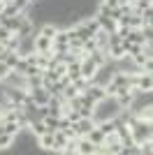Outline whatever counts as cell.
I'll return each instance as SVG.
<instances>
[{"label": "cell", "instance_id": "28", "mask_svg": "<svg viewBox=\"0 0 153 155\" xmlns=\"http://www.w3.org/2000/svg\"><path fill=\"white\" fill-rule=\"evenodd\" d=\"M60 95H63L65 100H70V97L79 95V91H76V88H74V84H72V81H70V84H67V86H65V88H63V93H60Z\"/></svg>", "mask_w": 153, "mask_h": 155}, {"label": "cell", "instance_id": "34", "mask_svg": "<svg viewBox=\"0 0 153 155\" xmlns=\"http://www.w3.org/2000/svg\"><path fill=\"white\" fill-rule=\"evenodd\" d=\"M121 42H123V37H121V35H118V32H109V42H107V46H114V44H121Z\"/></svg>", "mask_w": 153, "mask_h": 155}, {"label": "cell", "instance_id": "25", "mask_svg": "<svg viewBox=\"0 0 153 155\" xmlns=\"http://www.w3.org/2000/svg\"><path fill=\"white\" fill-rule=\"evenodd\" d=\"M19 42H21V37H19V35H16V32H14L12 37H9V39H7V42H5L7 51H16V49H19Z\"/></svg>", "mask_w": 153, "mask_h": 155}, {"label": "cell", "instance_id": "35", "mask_svg": "<svg viewBox=\"0 0 153 155\" xmlns=\"http://www.w3.org/2000/svg\"><path fill=\"white\" fill-rule=\"evenodd\" d=\"M9 2H12V5L16 7V12H23L25 7L30 5V0H9Z\"/></svg>", "mask_w": 153, "mask_h": 155}, {"label": "cell", "instance_id": "7", "mask_svg": "<svg viewBox=\"0 0 153 155\" xmlns=\"http://www.w3.org/2000/svg\"><path fill=\"white\" fill-rule=\"evenodd\" d=\"M134 88L137 91H153V74H148V72H139L137 77H134Z\"/></svg>", "mask_w": 153, "mask_h": 155}, {"label": "cell", "instance_id": "2", "mask_svg": "<svg viewBox=\"0 0 153 155\" xmlns=\"http://www.w3.org/2000/svg\"><path fill=\"white\" fill-rule=\"evenodd\" d=\"M12 150H14V153H35V150H37V137L32 134L28 127L19 130V132L14 134Z\"/></svg>", "mask_w": 153, "mask_h": 155}, {"label": "cell", "instance_id": "16", "mask_svg": "<svg viewBox=\"0 0 153 155\" xmlns=\"http://www.w3.org/2000/svg\"><path fill=\"white\" fill-rule=\"evenodd\" d=\"M123 39H127V42H132V44H144L146 42V37H144V32H141V28H137V30H127V35Z\"/></svg>", "mask_w": 153, "mask_h": 155}, {"label": "cell", "instance_id": "31", "mask_svg": "<svg viewBox=\"0 0 153 155\" xmlns=\"http://www.w3.org/2000/svg\"><path fill=\"white\" fill-rule=\"evenodd\" d=\"M60 132H63V134L67 137V139H76V137H79V134H76V127H74V123H70V125H65V127L60 130Z\"/></svg>", "mask_w": 153, "mask_h": 155}, {"label": "cell", "instance_id": "9", "mask_svg": "<svg viewBox=\"0 0 153 155\" xmlns=\"http://www.w3.org/2000/svg\"><path fill=\"white\" fill-rule=\"evenodd\" d=\"M95 72H97V65L93 63V60L88 58V56H86V58H81V63H79V74H81L83 79H93L95 77Z\"/></svg>", "mask_w": 153, "mask_h": 155}, {"label": "cell", "instance_id": "36", "mask_svg": "<svg viewBox=\"0 0 153 155\" xmlns=\"http://www.w3.org/2000/svg\"><path fill=\"white\" fill-rule=\"evenodd\" d=\"M12 35H14V32L9 30V28H5L2 23H0V42H7V39L12 37Z\"/></svg>", "mask_w": 153, "mask_h": 155}, {"label": "cell", "instance_id": "10", "mask_svg": "<svg viewBox=\"0 0 153 155\" xmlns=\"http://www.w3.org/2000/svg\"><path fill=\"white\" fill-rule=\"evenodd\" d=\"M28 97H30L37 107H42V104L49 102L51 95H49V91H46V88H42V86H39V88H30V91H28Z\"/></svg>", "mask_w": 153, "mask_h": 155}, {"label": "cell", "instance_id": "21", "mask_svg": "<svg viewBox=\"0 0 153 155\" xmlns=\"http://www.w3.org/2000/svg\"><path fill=\"white\" fill-rule=\"evenodd\" d=\"M28 130H30V132H32L35 137H39V134H44V132H46V125L42 123V120H30Z\"/></svg>", "mask_w": 153, "mask_h": 155}, {"label": "cell", "instance_id": "13", "mask_svg": "<svg viewBox=\"0 0 153 155\" xmlns=\"http://www.w3.org/2000/svg\"><path fill=\"white\" fill-rule=\"evenodd\" d=\"M74 127H76V134L79 137H86L90 130L95 127V120H93V118H79L74 123Z\"/></svg>", "mask_w": 153, "mask_h": 155}, {"label": "cell", "instance_id": "20", "mask_svg": "<svg viewBox=\"0 0 153 155\" xmlns=\"http://www.w3.org/2000/svg\"><path fill=\"white\" fill-rule=\"evenodd\" d=\"M58 120H60V116H53V114H46V116L42 118V123L46 125V132H56V130H58Z\"/></svg>", "mask_w": 153, "mask_h": 155}, {"label": "cell", "instance_id": "14", "mask_svg": "<svg viewBox=\"0 0 153 155\" xmlns=\"http://www.w3.org/2000/svg\"><path fill=\"white\" fill-rule=\"evenodd\" d=\"M88 58L93 60V63L97 65V67H102V65L109 63V56H107V49H95V51L88 53Z\"/></svg>", "mask_w": 153, "mask_h": 155}, {"label": "cell", "instance_id": "24", "mask_svg": "<svg viewBox=\"0 0 153 155\" xmlns=\"http://www.w3.org/2000/svg\"><path fill=\"white\" fill-rule=\"evenodd\" d=\"M12 141H14V137H12V134H7V132H2V134H0V150L12 148Z\"/></svg>", "mask_w": 153, "mask_h": 155}, {"label": "cell", "instance_id": "29", "mask_svg": "<svg viewBox=\"0 0 153 155\" xmlns=\"http://www.w3.org/2000/svg\"><path fill=\"white\" fill-rule=\"evenodd\" d=\"M28 67H30V65H28V60H25V58H19V63L14 65L12 70H14V72H19V74H23V77H25V72H28Z\"/></svg>", "mask_w": 153, "mask_h": 155}, {"label": "cell", "instance_id": "38", "mask_svg": "<svg viewBox=\"0 0 153 155\" xmlns=\"http://www.w3.org/2000/svg\"><path fill=\"white\" fill-rule=\"evenodd\" d=\"M7 74H9V67H7L5 63H2V60H0V81H5V77Z\"/></svg>", "mask_w": 153, "mask_h": 155}, {"label": "cell", "instance_id": "8", "mask_svg": "<svg viewBox=\"0 0 153 155\" xmlns=\"http://www.w3.org/2000/svg\"><path fill=\"white\" fill-rule=\"evenodd\" d=\"M5 84L12 86V88H25L28 91V79L23 74H19V72H14V70H9V74L5 77Z\"/></svg>", "mask_w": 153, "mask_h": 155}, {"label": "cell", "instance_id": "15", "mask_svg": "<svg viewBox=\"0 0 153 155\" xmlns=\"http://www.w3.org/2000/svg\"><path fill=\"white\" fill-rule=\"evenodd\" d=\"M37 148L42 150H53V132H44L37 137Z\"/></svg>", "mask_w": 153, "mask_h": 155}, {"label": "cell", "instance_id": "32", "mask_svg": "<svg viewBox=\"0 0 153 155\" xmlns=\"http://www.w3.org/2000/svg\"><path fill=\"white\" fill-rule=\"evenodd\" d=\"M72 84H74V88H76L79 93H83V91H86V86H88V79L76 77V79H72Z\"/></svg>", "mask_w": 153, "mask_h": 155}, {"label": "cell", "instance_id": "18", "mask_svg": "<svg viewBox=\"0 0 153 155\" xmlns=\"http://www.w3.org/2000/svg\"><path fill=\"white\" fill-rule=\"evenodd\" d=\"M107 56H109V60H121L127 53L123 49V44H114V46H107Z\"/></svg>", "mask_w": 153, "mask_h": 155}, {"label": "cell", "instance_id": "4", "mask_svg": "<svg viewBox=\"0 0 153 155\" xmlns=\"http://www.w3.org/2000/svg\"><path fill=\"white\" fill-rule=\"evenodd\" d=\"M5 93H7V100L12 104H16V107H21V104L28 100V91H25V88H12V86L5 84Z\"/></svg>", "mask_w": 153, "mask_h": 155}, {"label": "cell", "instance_id": "22", "mask_svg": "<svg viewBox=\"0 0 153 155\" xmlns=\"http://www.w3.org/2000/svg\"><path fill=\"white\" fill-rule=\"evenodd\" d=\"M19 58H21V56H19V53H16V51H7V53H5V58H2V63H5L7 67L12 70L14 65L19 63Z\"/></svg>", "mask_w": 153, "mask_h": 155}, {"label": "cell", "instance_id": "42", "mask_svg": "<svg viewBox=\"0 0 153 155\" xmlns=\"http://www.w3.org/2000/svg\"><path fill=\"white\" fill-rule=\"evenodd\" d=\"M2 2H9V0H2Z\"/></svg>", "mask_w": 153, "mask_h": 155}, {"label": "cell", "instance_id": "1", "mask_svg": "<svg viewBox=\"0 0 153 155\" xmlns=\"http://www.w3.org/2000/svg\"><path fill=\"white\" fill-rule=\"evenodd\" d=\"M118 111H121V107H118V102H116V97H102V100H97L95 107H93V120H107V118H114L118 116Z\"/></svg>", "mask_w": 153, "mask_h": 155}, {"label": "cell", "instance_id": "37", "mask_svg": "<svg viewBox=\"0 0 153 155\" xmlns=\"http://www.w3.org/2000/svg\"><path fill=\"white\" fill-rule=\"evenodd\" d=\"M14 14H19V12H16V7H14L12 2H5V9H2V16H14Z\"/></svg>", "mask_w": 153, "mask_h": 155}, {"label": "cell", "instance_id": "11", "mask_svg": "<svg viewBox=\"0 0 153 155\" xmlns=\"http://www.w3.org/2000/svg\"><path fill=\"white\" fill-rule=\"evenodd\" d=\"M86 95L90 97V100H102V97H107V93H104V86L102 84H97V81H88V86H86Z\"/></svg>", "mask_w": 153, "mask_h": 155}, {"label": "cell", "instance_id": "3", "mask_svg": "<svg viewBox=\"0 0 153 155\" xmlns=\"http://www.w3.org/2000/svg\"><path fill=\"white\" fill-rule=\"evenodd\" d=\"M130 134H132V141L139 146L141 141H146V139L153 137V123H151V120H141V118H137V120L130 125Z\"/></svg>", "mask_w": 153, "mask_h": 155}, {"label": "cell", "instance_id": "33", "mask_svg": "<svg viewBox=\"0 0 153 155\" xmlns=\"http://www.w3.org/2000/svg\"><path fill=\"white\" fill-rule=\"evenodd\" d=\"M63 153H65V155H76V139H67Z\"/></svg>", "mask_w": 153, "mask_h": 155}, {"label": "cell", "instance_id": "27", "mask_svg": "<svg viewBox=\"0 0 153 155\" xmlns=\"http://www.w3.org/2000/svg\"><path fill=\"white\" fill-rule=\"evenodd\" d=\"M25 79H28V91L42 86V74H30V77H25Z\"/></svg>", "mask_w": 153, "mask_h": 155}, {"label": "cell", "instance_id": "19", "mask_svg": "<svg viewBox=\"0 0 153 155\" xmlns=\"http://www.w3.org/2000/svg\"><path fill=\"white\" fill-rule=\"evenodd\" d=\"M86 137H88V139H90L93 143H95V146H104V134H102V130L97 127V125H95L93 130H90V132H88Z\"/></svg>", "mask_w": 153, "mask_h": 155}, {"label": "cell", "instance_id": "23", "mask_svg": "<svg viewBox=\"0 0 153 155\" xmlns=\"http://www.w3.org/2000/svg\"><path fill=\"white\" fill-rule=\"evenodd\" d=\"M53 56V53H51ZM51 56H46V53H37V58H35V67H39V70L44 72L46 67H49V60H51Z\"/></svg>", "mask_w": 153, "mask_h": 155}, {"label": "cell", "instance_id": "40", "mask_svg": "<svg viewBox=\"0 0 153 155\" xmlns=\"http://www.w3.org/2000/svg\"><path fill=\"white\" fill-rule=\"evenodd\" d=\"M0 23H2V14H0Z\"/></svg>", "mask_w": 153, "mask_h": 155}, {"label": "cell", "instance_id": "41", "mask_svg": "<svg viewBox=\"0 0 153 155\" xmlns=\"http://www.w3.org/2000/svg\"><path fill=\"white\" fill-rule=\"evenodd\" d=\"M0 116H2V107H0Z\"/></svg>", "mask_w": 153, "mask_h": 155}, {"label": "cell", "instance_id": "6", "mask_svg": "<svg viewBox=\"0 0 153 155\" xmlns=\"http://www.w3.org/2000/svg\"><path fill=\"white\" fill-rule=\"evenodd\" d=\"M28 19L23 12H19V14H14V16H2V26L5 28H9L12 32H19V28L23 26V21Z\"/></svg>", "mask_w": 153, "mask_h": 155}, {"label": "cell", "instance_id": "5", "mask_svg": "<svg viewBox=\"0 0 153 155\" xmlns=\"http://www.w3.org/2000/svg\"><path fill=\"white\" fill-rule=\"evenodd\" d=\"M95 153H97V146L88 137H76V155H95Z\"/></svg>", "mask_w": 153, "mask_h": 155}, {"label": "cell", "instance_id": "26", "mask_svg": "<svg viewBox=\"0 0 153 155\" xmlns=\"http://www.w3.org/2000/svg\"><path fill=\"white\" fill-rule=\"evenodd\" d=\"M144 26V21H141L139 14H130V21H127V28H132V30H137V28Z\"/></svg>", "mask_w": 153, "mask_h": 155}, {"label": "cell", "instance_id": "17", "mask_svg": "<svg viewBox=\"0 0 153 155\" xmlns=\"http://www.w3.org/2000/svg\"><path fill=\"white\" fill-rule=\"evenodd\" d=\"M65 143H67V137H65L60 130H56V132H53V153H63Z\"/></svg>", "mask_w": 153, "mask_h": 155}, {"label": "cell", "instance_id": "39", "mask_svg": "<svg viewBox=\"0 0 153 155\" xmlns=\"http://www.w3.org/2000/svg\"><path fill=\"white\" fill-rule=\"evenodd\" d=\"M5 53H7V46H5V42H0V60L5 58Z\"/></svg>", "mask_w": 153, "mask_h": 155}, {"label": "cell", "instance_id": "12", "mask_svg": "<svg viewBox=\"0 0 153 155\" xmlns=\"http://www.w3.org/2000/svg\"><path fill=\"white\" fill-rule=\"evenodd\" d=\"M35 39V51L37 53H46V56H51V44H53V42H51L49 37H42V35H37V37H32Z\"/></svg>", "mask_w": 153, "mask_h": 155}, {"label": "cell", "instance_id": "30", "mask_svg": "<svg viewBox=\"0 0 153 155\" xmlns=\"http://www.w3.org/2000/svg\"><path fill=\"white\" fill-rule=\"evenodd\" d=\"M153 153V141L151 139H146V141L139 143V155H151Z\"/></svg>", "mask_w": 153, "mask_h": 155}]
</instances>
